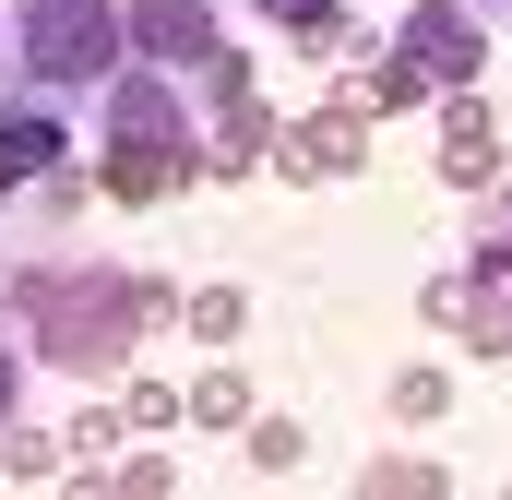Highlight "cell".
Masks as SVG:
<instances>
[{"label":"cell","mask_w":512,"mask_h":500,"mask_svg":"<svg viewBox=\"0 0 512 500\" xmlns=\"http://www.w3.org/2000/svg\"><path fill=\"white\" fill-rule=\"evenodd\" d=\"M0 310L24 322V346H36V370H120L131 334L143 322H179V286H155V274H120V262H24L12 286H0Z\"/></svg>","instance_id":"cell-1"},{"label":"cell","mask_w":512,"mask_h":500,"mask_svg":"<svg viewBox=\"0 0 512 500\" xmlns=\"http://www.w3.org/2000/svg\"><path fill=\"white\" fill-rule=\"evenodd\" d=\"M120 48H131V12H120V0H24V24H12V72H24L36 96L96 84Z\"/></svg>","instance_id":"cell-2"},{"label":"cell","mask_w":512,"mask_h":500,"mask_svg":"<svg viewBox=\"0 0 512 500\" xmlns=\"http://www.w3.org/2000/svg\"><path fill=\"white\" fill-rule=\"evenodd\" d=\"M96 131H108V155H191V167H203L191 84H167V60H143V72H108V96H96Z\"/></svg>","instance_id":"cell-3"},{"label":"cell","mask_w":512,"mask_h":500,"mask_svg":"<svg viewBox=\"0 0 512 500\" xmlns=\"http://www.w3.org/2000/svg\"><path fill=\"white\" fill-rule=\"evenodd\" d=\"M393 48H405L429 84H465V72H489V0H417V12L393 24Z\"/></svg>","instance_id":"cell-4"},{"label":"cell","mask_w":512,"mask_h":500,"mask_svg":"<svg viewBox=\"0 0 512 500\" xmlns=\"http://www.w3.org/2000/svg\"><path fill=\"white\" fill-rule=\"evenodd\" d=\"M274 167H286V179H358V167H370V108L334 96L322 120H298L286 143H274Z\"/></svg>","instance_id":"cell-5"},{"label":"cell","mask_w":512,"mask_h":500,"mask_svg":"<svg viewBox=\"0 0 512 500\" xmlns=\"http://www.w3.org/2000/svg\"><path fill=\"white\" fill-rule=\"evenodd\" d=\"M441 179L477 203V191H501V120L465 96V84H441Z\"/></svg>","instance_id":"cell-6"},{"label":"cell","mask_w":512,"mask_h":500,"mask_svg":"<svg viewBox=\"0 0 512 500\" xmlns=\"http://www.w3.org/2000/svg\"><path fill=\"white\" fill-rule=\"evenodd\" d=\"M441 84L405 60V48H382V36H358V72H346V108H370V120H405V108H429Z\"/></svg>","instance_id":"cell-7"},{"label":"cell","mask_w":512,"mask_h":500,"mask_svg":"<svg viewBox=\"0 0 512 500\" xmlns=\"http://www.w3.org/2000/svg\"><path fill=\"white\" fill-rule=\"evenodd\" d=\"M131 60H215V0H131Z\"/></svg>","instance_id":"cell-8"},{"label":"cell","mask_w":512,"mask_h":500,"mask_svg":"<svg viewBox=\"0 0 512 500\" xmlns=\"http://www.w3.org/2000/svg\"><path fill=\"white\" fill-rule=\"evenodd\" d=\"M48 167H60V120H48V96H12V108H0V203L36 191Z\"/></svg>","instance_id":"cell-9"},{"label":"cell","mask_w":512,"mask_h":500,"mask_svg":"<svg viewBox=\"0 0 512 500\" xmlns=\"http://www.w3.org/2000/svg\"><path fill=\"white\" fill-rule=\"evenodd\" d=\"M286 143V120L262 108V96H239V108H215V143H203V179H251L262 155Z\"/></svg>","instance_id":"cell-10"},{"label":"cell","mask_w":512,"mask_h":500,"mask_svg":"<svg viewBox=\"0 0 512 500\" xmlns=\"http://www.w3.org/2000/svg\"><path fill=\"white\" fill-rule=\"evenodd\" d=\"M120 405H84V417H72V429H60V441H72V465H60V477H72V489H108V465H120Z\"/></svg>","instance_id":"cell-11"},{"label":"cell","mask_w":512,"mask_h":500,"mask_svg":"<svg viewBox=\"0 0 512 500\" xmlns=\"http://www.w3.org/2000/svg\"><path fill=\"white\" fill-rule=\"evenodd\" d=\"M179 179H191V155H108V167H96L108 203H167Z\"/></svg>","instance_id":"cell-12"},{"label":"cell","mask_w":512,"mask_h":500,"mask_svg":"<svg viewBox=\"0 0 512 500\" xmlns=\"http://www.w3.org/2000/svg\"><path fill=\"white\" fill-rule=\"evenodd\" d=\"M251 12L274 36H298V48H358V36H346V0H251Z\"/></svg>","instance_id":"cell-13"},{"label":"cell","mask_w":512,"mask_h":500,"mask_svg":"<svg viewBox=\"0 0 512 500\" xmlns=\"http://www.w3.org/2000/svg\"><path fill=\"white\" fill-rule=\"evenodd\" d=\"M179 322H191L203 346H227V334L251 322V298H239V286H179Z\"/></svg>","instance_id":"cell-14"},{"label":"cell","mask_w":512,"mask_h":500,"mask_svg":"<svg viewBox=\"0 0 512 500\" xmlns=\"http://www.w3.org/2000/svg\"><path fill=\"white\" fill-rule=\"evenodd\" d=\"M477 274L512 286V191H477Z\"/></svg>","instance_id":"cell-15"},{"label":"cell","mask_w":512,"mask_h":500,"mask_svg":"<svg viewBox=\"0 0 512 500\" xmlns=\"http://www.w3.org/2000/svg\"><path fill=\"white\" fill-rule=\"evenodd\" d=\"M191 417H215V429H251V381H239L227 358H215V370L191 381Z\"/></svg>","instance_id":"cell-16"},{"label":"cell","mask_w":512,"mask_h":500,"mask_svg":"<svg viewBox=\"0 0 512 500\" xmlns=\"http://www.w3.org/2000/svg\"><path fill=\"white\" fill-rule=\"evenodd\" d=\"M298 453H310L298 417H251V477H298Z\"/></svg>","instance_id":"cell-17"},{"label":"cell","mask_w":512,"mask_h":500,"mask_svg":"<svg viewBox=\"0 0 512 500\" xmlns=\"http://www.w3.org/2000/svg\"><path fill=\"white\" fill-rule=\"evenodd\" d=\"M120 417H131V429H179V417H191V393H179V381H131Z\"/></svg>","instance_id":"cell-18"},{"label":"cell","mask_w":512,"mask_h":500,"mask_svg":"<svg viewBox=\"0 0 512 500\" xmlns=\"http://www.w3.org/2000/svg\"><path fill=\"white\" fill-rule=\"evenodd\" d=\"M441 405H453L441 370H393V417H441Z\"/></svg>","instance_id":"cell-19"},{"label":"cell","mask_w":512,"mask_h":500,"mask_svg":"<svg viewBox=\"0 0 512 500\" xmlns=\"http://www.w3.org/2000/svg\"><path fill=\"white\" fill-rule=\"evenodd\" d=\"M108 489L155 500V489H179V465H167V453H120V465H108Z\"/></svg>","instance_id":"cell-20"},{"label":"cell","mask_w":512,"mask_h":500,"mask_svg":"<svg viewBox=\"0 0 512 500\" xmlns=\"http://www.w3.org/2000/svg\"><path fill=\"white\" fill-rule=\"evenodd\" d=\"M358 489H370V500H382V489H441V465H417V453H382Z\"/></svg>","instance_id":"cell-21"},{"label":"cell","mask_w":512,"mask_h":500,"mask_svg":"<svg viewBox=\"0 0 512 500\" xmlns=\"http://www.w3.org/2000/svg\"><path fill=\"white\" fill-rule=\"evenodd\" d=\"M465 298H477V274H429V298H417V310H429V322L453 334V322H465Z\"/></svg>","instance_id":"cell-22"},{"label":"cell","mask_w":512,"mask_h":500,"mask_svg":"<svg viewBox=\"0 0 512 500\" xmlns=\"http://www.w3.org/2000/svg\"><path fill=\"white\" fill-rule=\"evenodd\" d=\"M24 370H36V346H24V334H0V417L24 405Z\"/></svg>","instance_id":"cell-23"},{"label":"cell","mask_w":512,"mask_h":500,"mask_svg":"<svg viewBox=\"0 0 512 500\" xmlns=\"http://www.w3.org/2000/svg\"><path fill=\"white\" fill-rule=\"evenodd\" d=\"M489 12H501V0H489Z\"/></svg>","instance_id":"cell-24"}]
</instances>
